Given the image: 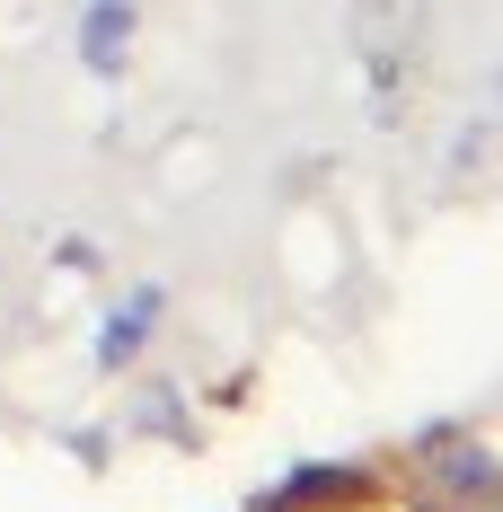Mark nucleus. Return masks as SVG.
I'll list each match as a JSON object with an SVG mask.
<instances>
[{
  "mask_svg": "<svg viewBox=\"0 0 503 512\" xmlns=\"http://www.w3.org/2000/svg\"><path fill=\"white\" fill-rule=\"evenodd\" d=\"M124 45H133V9H124V0H98V9L80 18V53H89V71H124Z\"/></svg>",
  "mask_w": 503,
  "mask_h": 512,
  "instance_id": "nucleus-1",
  "label": "nucleus"
},
{
  "mask_svg": "<svg viewBox=\"0 0 503 512\" xmlns=\"http://www.w3.org/2000/svg\"><path fill=\"white\" fill-rule=\"evenodd\" d=\"M151 292H142V301L124 309V318H115V327H106V345H98V362H133V345H142V327H151Z\"/></svg>",
  "mask_w": 503,
  "mask_h": 512,
  "instance_id": "nucleus-2",
  "label": "nucleus"
}]
</instances>
